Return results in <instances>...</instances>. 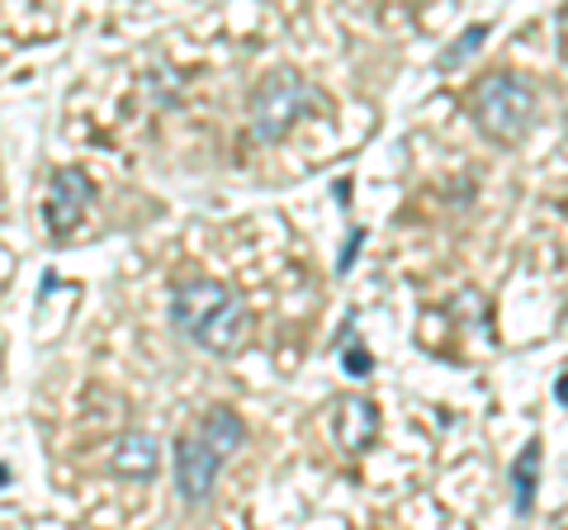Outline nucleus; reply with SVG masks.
Listing matches in <instances>:
<instances>
[{
  "mask_svg": "<svg viewBox=\"0 0 568 530\" xmlns=\"http://www.w3.org/2000/svg\"><path fill=\"white\" fill-rule=\"evenodd\" d=\"M171 327L190 337L209 356H237L246 332H252V313H246L242 294L219 285V279H181L171 294Z\"/></svg>",
  "mask_w": 568,
  "mask_h": 530,
  "instance_id": "1",
  "label": "nucleus"
},
{
  "mask_svg": "<svg viewBox=\"0 0 568 530\" xmlns=\"http://www.w3.org/2000/svg\"><path fill=\"white\" fill-rule=\"evenodd\" d=\"M469 110H474V123L493 137V143L511 147V143H521L530 133V123H536V91H530L526 77L488 72L474 85Z\"/></svg>",
  "mask_w": 568,
  "mask_h": 530,
  "instance_id": "2",
  "label": "nucleus"
},
{
  "mask_svg": "<svg viewBox=\"0 0 568 530\" xmlns=\"http://www.w3.org/2000/svg\"><path fill=\"white\" fill-rule=\"evenodd\" d=\"M313 100L317 95L308 91V81L298 77L294 67H275V72L252 91V137L256 143H280Z\"/></svg>",
  "mask_w": 568,
  "mask_h": 530,
  "instance_id": "3",
  "label": "nucleus"
},
{
  "mask_svg": "<svg viewBox=\"0 0 568 530\" xmlns=\"http://www.w3.org/2000/svg\"><path fill=\"white\" fill-rule=\"evenodd\" d=\"M223 459L227 455L213 450L200 431L175 440V488H181V498L190 507L209 502V492H213V483H219V473H223Z\"/></svg>",
  "mask_w": 568,
  "mask_h": 530,
  "instance_id": "4",
  "label": "nucleus"
},
{
  "mask_svg": "<svg viewBox=\"0 0 568 530\" xmlns=\"http://www.w3.org/2000/svg\"><path fill=\"white\" fill-rule=\"evenodd\" d=\"M91 194H95V190H91V175H85V171H77V166L52 171V181H48V204H43L52 237L77 233V223L85 218V204H91Z\"/></svg>",
  "mask_w": 568,
  "mask_h": 530,
  "instance_id": "5",
  "label": "nucleus"
},
{
  "mask_svg": "<svg viewBox=\"0 0 568 530\" xmlns=\"http://www.w3.org/2000/svg\"><path fill=\"white\" fill-rule=\"evenodd\" d=\"M332 431H336V440H342V450L361 455L369 440L379 436V412H375V402H369V398H346L342 408H336Z\"/></svg>",
  "mask_w": 568,
  "mask_h": 530,
  "instance_id": "6",
  "label": "nucleus"
},
{
  "mask_svg": "<svg viewBox=\"0 0 568 530\" xmlns=\"http://www.w3.org/2000/svg\"><path fill=\"white\" fill-rule=\"evenodd\" d=\"M156 465H162V450H156L152 431H129L114 446V459H110V469L119 479H152Z\"/></svg>",
  "mask_w": 568,
  "mask_h": 530,
  "instance_id": "7",
  "label": "nucleus"
},
{
  "mask_svg": "<svg viewBox=\"0 0 568 530\" xmlns=\"http://www.w3.org/2000/svg\"><path fill=\"white\" fill-rule=\"evenodd\" d=\"M511 511H517V521H526L530 511H536V492H540V440H526L521 455L511 459Z\"/></svg>",
  "mask_w": 568,
  "mask_h": 530,
  "instance_id": "8",
  "label": "nucleus"
},
{
  "mask_svg": "<svg viewBox=\"0 0 568 530\" xmlns=\"http://www.w3.org/2000/svg\"><path fill=\"white\" fill-rule=\"evenodd\" d=\"M200 436H204L219 455H233L242 440H246V427H242V417H237L233 408H209V412L200 417Z\"/></svg>",
  "mask_w": 568,
  "mask_h": 530,
  "instance_id": "9",
  "label": "nucleus"
},
{
  "mask_svg": "<svg viewBox=\"0 0 568 530\" xmlns=\"http://www.w3.org/2000/svg\"><path fill=\"white\" fill-rule=\"evenodd\" d=\"M484 39H488V24H469L465 33H459V39L446 48V52H440V58H436V67H440V72H455V67L459 62H465V58H474V52L478 48H484Z\"/></svg>",
  "mask_w": 568,
  "mask_h": 530,
  "instance_id": "10",
  "label": "nucleus"
},
{
  "mask_svg": "<svg viewBox=\"0 0 568 530\" xmlns=\"http://www.w3.org/2000/svg\"><path fill=\"white\" fill-rule=\"evenodd\" d=\"M342 369L351 379H361V375H369L375 369V356L369 350H361V346H342Z\"/></svg>",
  "mask_w": 568,
  "mask_h": 530,
  "instance_id": "11",
  "label": "nucleus"
},
{
  "mask_svg": "<svg viewBox=\"0 0 568 530\" xmlns=\"http://www.w3.org/2000/svg\"><path fill=\"white\" fill-rule=\"evenodd\" d=\"M361 246H365V227H355V233H351V242H346V252H342V265H336V271L346 275V271H351V256L361 252Z\"/></svg>",
  "mask_w": 568,
  "mask_h": 530,
  "instance_id": "12",
  "label": "nucleus"
},
{
  "mask_svg": "<svg viewBox=\"0 0 568 530\" xmlns=\"http://www.w3.org/2000/svg\"><path fill=\"white\" fill-rule=\"evenodd\" d=\"M555 398H559L564 408H568V375H559V379H555Z\"/></svg>",
  "mask_w": 568,
  "mask_h": 530,
  "instance_id": "13",
  "label": "nucleus"
}]
</instances>
